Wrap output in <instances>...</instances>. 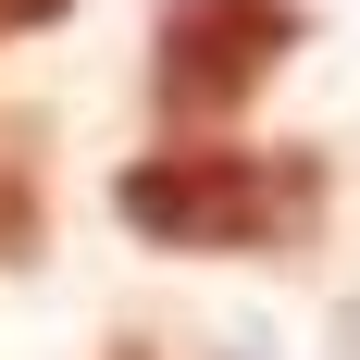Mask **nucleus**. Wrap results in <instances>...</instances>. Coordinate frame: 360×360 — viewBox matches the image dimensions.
<instances>
[{
	"label": "nucleus",
	"mask_w": 360,
	"mask_h": 360,
	"mask_svg": "<svg viewBox=\"0 0 360 360\" xmlns=\"http://www.w3.org/2000/svg\"><path fill=\"white\" fill-rule=\"evenodd\" d=\"M63 0H0V37H25V25H50Z\"/></svg>",
	"instance_id": "obj_4"
},
{
	"label": "nucleus",
	"mask_w": 360,
	"mask_h": 360,
	"mask_svg": "<svg viewBox=\"0 0 360 360\" xmlns=\"http://www.w3.org/2000/svg\"><path fill=\"white\" fill-rule=\"evenodd\" d=\"M37 249V149L25 124H0V261H25Z\"/></svg>",
	"instance_id": "obj_3"
},
{
	"label": "nucleus",
	"mask_w": 360,
	"mask_h": 360,
	"mask_svg": "<svg viewBox=\"0 0 360 360\" xmlns=\"http://www.w3.org/2000/svg\"><path fill=\"white\" fill-rule=\"evenodd\" d=\"M124 360H137V348H124Z\"/></svg>",
	"instance_id": "obj_5"
},
{
	"label": "nucleus",
	"mask_w": 360,
	"mask_h": 360,
	"mask_svg": "<svg viewBox=\"0 0 360 360\" xmlns=\"http://www.w3.org/2000/svg\"><path fill=\"white\" fill-rule=\"evenodd\" d=\"M112 212L149 249H199V261H249V249H298L323 212V162L311 149H224V137H174L112 174Z\"/></svg>",
	"instance_id": "obj_1"
},
{
	"label": "nucleus",
	"mask_w": 360,
	"mask_h": 360,
	"mask_svg": "<svg viewBox=\"0 0 360 360\" xmlns=\"http://www.w3.org/2000/svg\"><path fill=\"white\" fill-rule=\"evenodd\" d=\"M298 37V0H174L162 13V63H149V100L199 124V112H236L261 75L286 63Z\"/></svg>",
	"instance_id": "obj_2"
}]
</instances>
